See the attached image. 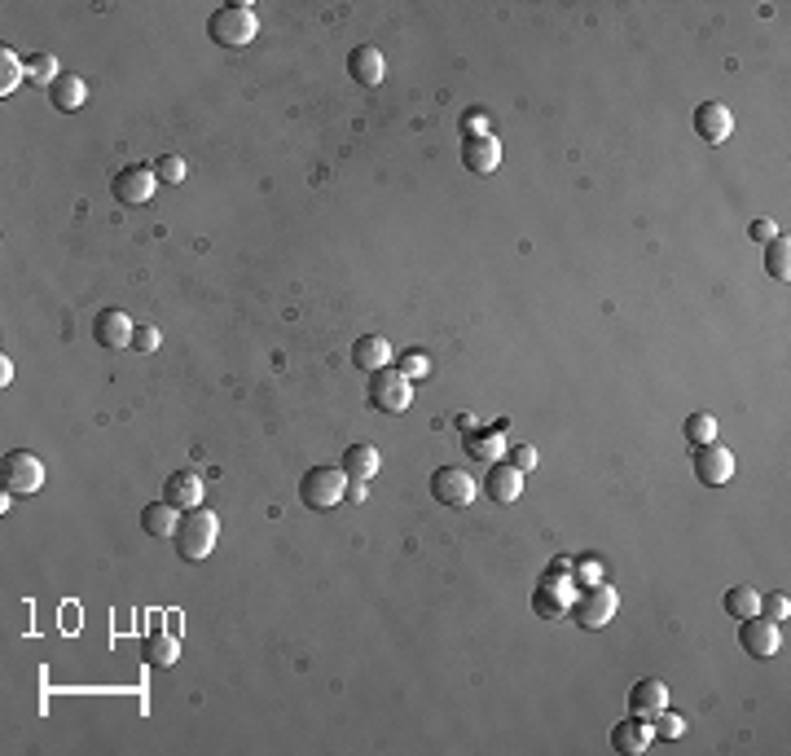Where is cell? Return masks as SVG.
Returning <instances> with one entry per match:
<instances>
[{
	"label": "cell",
	"instance_id": "1",
	"mask_svg": "<svg viewBox=\"0 0 791 756\" xmlns=\"http://www.w3.org/2000/svg\"><path fill=\"white\" fill-rule=\"evenodd\" d=\"M216 537H220V519L211 515V510H203V506L181 510V524H176V537H172L181 559H189V563L207 559L211 546H216Z\"/></svg>",
	"mask_w": 791,
	"mask_h": 756
},
{
	"label": "cell",
	"instance_id": "2",
	"mask_svg": "<svg viewBox=\"0 0 791 756\" xmlns=\"http://www.w3.org/2000/svg\"><path fill=\"white\" fill-rule=\"evenodd\" d=\"M255 31H260V18H255L251 5H220L216 14H211V22H207V36L216 44H225V49H242V44H251Z\"/></svg>",
	"mask_w": 791,
	"mask_h": 756
},
{
	"label": "cell",
	"instance_id": "3",
	"mask_svg": "<svg viewBox=\"0 0 791 756\" xmlns=\"http://www.w3.org/2000/svg\"><path fill=\"white\" fill-rule=\"evenodd\" d=\"M343 493H348V475H343V466H313V471H304V480H299V502H304L308 510L339 506Z\"/></svg>",
	"mask_w": 791,
	"mask_h": 756
},
{
	"label": "cell",
	"instance_id": "4",
	"mask_svg": "<svg viewBox=\"0 0 791 756\" xmlns=\"http://www.w3.org/2000/svg\"><path fill=\"white\" fill-rule=\"evenodd\" d=\"M365 396H370V405H374V414H405L409 409V400H414V383H409L400 370H374V378H370V387H365Z\"/></svg>",
	"mask_w": 791,
	"mask_h": 756
},
{
	"label": "cell",
	"instance_id": "5",
	"mask_svg": "<svg viewBox=\"0 0 791 756\" xmlns=\"http://www.w3.org/2000/svg\"><path fill=\"white\" fill-rule=\"evenodd\" d=\"M0 480H5L9 497H31V493H40V484H44V462L27 449H14L0 462Z\"/></svg>",
	"mask_w": 791,
	"mask_h": 756
},
{
	"label": "cell",
	"instance_id": "6",
	"mask_svg": "<svg viewBox=\"0 0 791 756\" xmlns=\"http://www.w3.org/2000/svg\"><path fill=\"white\" fill-rule=\"evenodd\" d=\"M616 607H620V594L611 585H589L581 598L572 603V620L581 629H607L611 625V616H616Z\"/></svg>",
	"mask_w": 791,
	"mask_h": 756
},
{
	"label": "cell",
	"instance_id": "7",
	"mask_svg": "<svg viewBox=\"0 0 791 756\" xmlns=\"http://www.w3.org/2000/svg\"><path fill=\"white\" fill-rule=\"evenodd\" d=\"M431 497H436L440 506H471L475 502V480L462 471V466H440V471H431Z\"/></svg>",
	"mask_w": 791,
	"mask_h": 756
},
{
	"label": "cell",
	"instance_id": "8",
	"mask_svg": "<svg viewBox=\"0 0 791 756\" xmlns=\"http://www.w3.org/2000/svg\"><path fill=\"white\" fill-rule=\"evenodd\" d=\"M739 647L748 651L752 660H770V655H778V647H783V633H778L774 620L748 616V620H739Z\"/></svg>",
	"mask_w": 791,
	"mask_h": 756
},
{
	"label": "cell",
	"instance_id": "9",
	"mask_svg": "<svg viewBox=\"0 0 791 756\" xmlns=\"http://www.w3.org/2000/svg\"><path fill=\"white\" fill-rule=\"evenodd\" d=\"M563 572L567 567H554L541 581L537 594H532V607H537V616H545V620H563L567 611H572V581H563Z\"/></svg>",
	"mask_w": 791,
	"mask_h": 756
},
{
	"label": "cell",
	"instance_id": "10",
	"mask_svg": "<svg viewBox=\"0 0 791 756\" xmlns=\"http://www.w3.org/2000/svg\"><path fill=\"white\" fill-rule=\"evenodd\" d=\"M730 475H734V453L721 449L717 440L699 444L695 449V480L708 484V488H721V484H730Z\"/></svg>",
	"mask_w": 791,
	"mask_h": 756
},
{
	"label": "cell",
	"instance_id": "11",
	"mask_svg": "<svg viewBox=\"0 0 791 756\" xmlns=\"http://www.w3.org/2000/svg\"><path fill=\"white\" fill-rule=\"evenodd\" d=\"M154 172L150 168H124V172H115V181H110V194H115V203H124V207H146L150 198H154Z\"/></svg>",
	"mask_w": 791,
	"mask_h": 756
},
{
	"label": "cell",
	"instance_id": "12",
	"mask_svg": "<svg viewBox=\"0 0 791 756\" xmlns=\"http://www.w3.org/2000/svg\"><path fill=\"white\" fill-rule=\"evenodd\" d=\"M695 132L699 141H708V146H721V141L734 132V115L726 102H699L695 106Z\"/></svg>",
	"mask_w": 791,
	"mask_h": 756
},
{
	"label": "cell",
	"instance_id": "13",
	"mask_svg": "<svg viewBox=\"0 0 791 756\" xmlns=\"http://www.w3.org/2000/svg\"><path fill=\"white\" fill-rule=\"evenodd\" d=\"M462 163H466V172H475V176H493L501 168V141L493 132H484V137H462Z\"/></svg>",
	"mask_w": 791,
	"mask_h": 756
},
{
	"label": "cell",
	"instance_id": "14",
	"mask_svg": "<svg viewBox=\"0 0 791 756\" xmlns=\"http://www.w3.org/2000/svg\"><path fill=\"white\" fill-rule=\"evenodd\" d=\"M132 321L124 308H97L93 317V343H102V348H128L132 343Z\"/></svg>",
	"mask_w": 791,
	"mask_h": 756
},
{
	"label": "cell",
	"instance_id": "15",
	"mask_svg": "<svg viewBox=\"0 0 791 756\" xmlns=\"http://www.w3.org/2000/svg\"><path fill=\"white\" fill-rule=\"evenodd\" d=\"M348 75L361 88H378V84H383V75H387L383 53H378L374 44H356V49L348 53Z\"/></svg>",
	"mask_w": 791,
	"mask_h": 756
},
{
	"label": "cell",
	"instance_id": "16",
	"mask_svg": "<svg viewBox=\"0 0 791 756\" xmlns=\"http://www.w3.org/2000/svg\"><path fill=\"white\" fill-rule=\"evenodd\" d=\"M651 721L646 717H629V721H620L616 730H611V748H616L620 756H642L646 748H651Z\"/></svg>",
	"mask_w": 791,
	"mask_h": 756
},
{
	"label": "cell",
	"instance_id": "17",
	"mask_svg": "<svg viewBox=\"0 0 791 756\" xmlns=\"http://www.w3.org/2000/svg\"><path fill=\"white\" fill-rule=\"evenodd\" d=\"M484 493L493 497L497 506L519 502V493H523V471H515L510 462H493V471H488V480H484Z\"/></svg>",
	"mask_w": 791,
	"mask_h": 756
},
{
	"label": "cell",
	"instance_id": "18",
	"mask_svg": "<svg viewBox=\"0 0 791 756\" xmlns=\"http://www.w3.org/2000/svg\"><path fill=\"white\" fill-rule=\"evenodd\" d=\"M343 475H348V484H370L374 475H378V449L374 444H348V449H343Z\"/></svg>",
	"mask_w": 791,
	"mask_h": 756
},
{
	"label": "cell",
	"instance_id": "19",
	"mask_svg": "<svg viewBox=\"0 0 791 756\" xmlns=\"http://www.w3.org/2000/svg\"><path fill=\"white\" fill-rule=\"evenodd\" d=\"M163 502H172L176 510H194L198 502H203V480H198L194 471H176V475H167V484H163Z\"/></svg>",
	"mask_w": 791,
	"mask_h": 756
},
{
	"label": "cell",
	"instance_id": "20",
	"mask_svg": "<svg viewBox=\"0 0 791 756\" xmlns=\"http://www.w3.org/2000/svg\"><path fill=\"white\" fill-rule=\"evenodd\" d=\"M629 708H633V717L651 721L655 713H664V708H668V686L655 682V677H646V682H638L629 691Z\"/></svg>",
	"mask_w": 791,
	"mask_h": 756
},
{
	"label": "cell",
	"instance_id": "21",
	"mask_svg": "<svg viewBox=\"0 0 791 756\" xmlns=\"http://www.w3.org/2000/svg\"><path fill=\"white\" fill-rule=\"evenodd\" d=\"M352 361H356V370H387L392 365V343H387L383 335H361L352 343Z\"/></svg>",
	"mask_w": 791,
	"mask_h": 756
},
{
	"label": "cell",
	"instance_id": "22",
	"mask_svg": "<svg viewBox=\"0 0 791 756\" xmlns=\"http://www.w3.org/2000/svg\"><path fill=\"white\" fill-rule=\"evenodd\" d=\"M49 102L62 110V115H75V110H84L88 102V84L80 75H58V84L49 88Z\"/></svg>",
	"mask_w": 791,
	"mask_h": 756
},
{
	"label": "cell",
	"instance_id": "23",
	"mask_svg": "<svg viewBox=\"0 0 791 756\" xmlns=\"http://www.w3.org/2000/svg\"><path fill=\"white\" fill-rule=\"evenodd\" d=\"M176 524H181V510L172 502H154L141 510V528H146V537H176Z\"/></svg>",
	"mask_w": 791,
	"mask_h": 756
},
{
	"label": "cell",
	"instance_id": "24",
	"mask_svg": "<svg viewBox=\"0 0 791 756\" xmlns=\"http://www.w3.org/2000/svg\"><path fill=\"white\" fill-rule=\"evenodd\" d=\"M466 453L479 462H497V453H506V422H493L488 431H475V436L466 440Z\"/></svg>",
	"mask_w": 791,
	"mask_h": 756
},
{
	"label": "cell",
	"instance_id": "25",
	"mask_svg": "<svg viewBox=\"0 0 791 756\" xmlns=\"http://www.w3.org/2000/svg\"><path fill=\"white\" fill-rule=\"evenodd\" d=\"M141 651H146V660L154 669H172L176 655H181V642H176V633H150V638L141 642Z\"/></svg>",
	"mask_w": 791,
	"mask_h": 756
},
{
	"label": "cell",
	"instance_id": "26",
	"mask_svg": "<svg viewBox=\"0 0 791 756\" xmlns=\"http://www.w3.org/2000/svg\"><path fill=\"white\" fill-rule=\"evenodd\" d=\"M765 273L778 277V282L791 277V238L787 233H778V238L765 242Z\"/></svg>",
	"mask_w": 791,
	"mask_h": 756
},
{
	"label": "cell",
	"instance_id": "27",
	"mask_svg": "<svg viewBox=\"0 0 791 756\" xmlns=\"http://www.w3.org/2000/svg\"><path fill=\"white\" fill-rule=\"evenodd\" d=\"M726 611H730L734 620L761 616V594H756V589H748V585H734L730 594H726Z\"/></svg>",
	"mask_w": 791,
	"mask_h": 756
},
{
	"label": "cell",
	"instance_id": "28",
	"mask_svg": "<svg viewBox=\"0 0 791 756\" xmlns=\"http://www.w3.org/2000/svg\"><path fill=\"white\" fill-rule=\"evenodd\" d=\"M58 58L53 53H36V58H27V80L31 84H40V88H53L58 84Z\"/></svg>",
	"mask_w": 791,
	"mask_h": 756
},
{
	"label": "cell",
	"instance_id": "29",
	"mask_svg": "<svg viewBox=\"0 0 791 756\" xmlns=\"http://www.w3.org/2000/svg\"><path fill=\"white\" fill-rule=\"evenodd\" d=\"M18 80H27V62L18 58V53H9V49H0V93H14V84Z\"/></svg>",
	"mask_w": 791,
	"mask_h": 756
},
{
	"label": "cell",
	"instance_id": "30",
	"mask_svg": "<svg viewBox=\"0 0 791 756\" xmlns=\"http://www.w3.org/2000/svg\"><path fill=\"white\" fill-rule=\"evenodd\" d=\"M150 172H154V181H163V185H181L189 168H185L181 154H163V159L150 163Z\"/></svg>",
	"mask_w": 791,
	"mask_h": 756
},
{
	"label": "cell",
	"instance_id": "31",
	"mask_svg": "<svg viewBox=\"0 0 791 756\" xmlns=\"http://www.w3.org/2000/svg\"><path fill=\"white\" fill-rule=\"evenodd\" d=\"M686 440L695 444V449H699V444H708V440H717V418H712V414H690L686 418Z\"/></svg>",
	"mask_w": 791,
	"mask_h": 756
},
{
	"label": "cell",
	"instance_id": "32",
	"mask_svg": "<svg viewBox=\"0 0 791 756\" xmlns=\"http://www.w3.org/2000/svg\"><path fill=\"white\" fill-rule=\"evenodd\" d=\"M651 735H655V739H682V735H686V721L673 717V713L664 708V713L651 717Z\"/></svg>",
	"mask_w": 791,
	"mask_h": 756
},
{
	"label": "cell",
	"instance_id": "33",
	"mask_svg": "<svg viewBox=\"0 0 791 756\" xmlns=\"http://www.w3.org/2000/svg\"><path fill=\"white\" fill-rule=\"evenodd\" d=\"M396 370L409 378V383H414V378H427V370H431V361L422 357V352H400L396 357Z\"/></svg>",
	"mask_w": 791,
	"mask_h": 756
},
{
	"label": "cell",
	"instance_id": "34",
	"mask_svg": "<svg viewBox=\"0 0 791 756\" xmlns=\"http://www.w3.org/2000/svg\"><path fill=\"white\" fill-rule=\"evenodd\" d=\"M761 616H765V620H774V625H783V620L791 616L787 594H765V598H761Z\"/></svg>",
	"mask_w": 791,
	"mask_h": 756
},
{
	"label": "cell",
	"instance_id": "35",
	"mask_svg": "<svg viewBox=\"0 0 791 756\" xmlns=\"http://www.w3.org/2000/svg\"><path fill=\"white\" fill-rule=\"evenodd\" d=\"M128 348L154 352V348H159V330H154V326H137V330H132V343H128Z\"/></svg>",
	"mask_w": 791,
	"mask_h": 756
},
{
	"label": "cell",
	"instance_id": "36",
	"mask_svg": "<svg viewBox=\"0 0 791 756\" xmlns=\"http://www.w3.org/2000/svg\"><path fill=\"white\" fill-rule=\"evenodd\" d=\"M510 466H515V471H532V466H537V449H532V444H515V449H510Z\"/></svg>",
	"mask_w": 791,
	"mask_h": 756
},
{
	"label": "cell",
	"instance_id": "37",
	"mask_svg": "<svg viewBox=\"0 0 791 756\" xmlns=\"http://www.w3.org/2000/svg\"><path fill=\"white\" fill-rule=\"evenodd\" d=\"M748 233H752V238H756V242H770V238H778V229H774V220H752V229H748Z\"/></svg>",
	"mask_w": 791,
	"mask_h": 756
},
{
	"label": "cell",
	"instance_id": "38",
	"mask_svg": "<svg viewBox=\"0 0 791 756\" xmlns=\"http://www.w3.org/2000/svg\"><path fill=\"white\" fill-rule=\"evenodd\" d=\"M462 128H475L471 137H484V132H488V115H479V110H471V115L462 119Z\"/></svg>",
	"mask_w": 791,
	"mask_h": 756
},
{
	"label": "cell",
	"instance_id": "39",
	"mask_svg": "<svg viewBox=\"0 0 791 756\" xmlns=\"http://www.w3.org/2000/svg\"><path fill=\"white\" fill-rule=\"evenodd\" d=\"M0 383H5V387H9V383H14V365H9V357H5V361H0Z\"/></svg>",
	"mask_w": 791,
	"mask_h": 756
}]
</instances>
